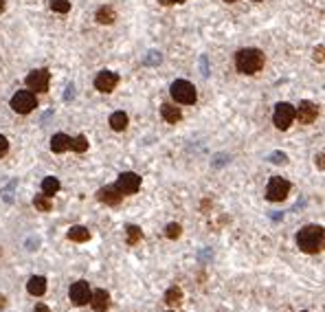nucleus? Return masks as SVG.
<instances>
[{
    "label": "nucleus",
    "instance_id": "f257e3e1",
    "mask_svg": "<svg viewBox=\"0 0 325 312\" xmlns=\"http://www.w3.org/2000/svg\"><path fill=\"white\" fill-rule=\"evenodd\" d=\"M297 244L304 253H321L323 244H325V233L323 226L319 224H308L297 233Z\"/></svg>",
    "mask_w": 325,
    "mask_h": 312
},
{
    "label": "nucleus",
    "instance_id": "f03ea898",
    "mask_svg": "<svg viewBox=\"0 0 325 312\" xmlns=\"http://www.w3.org/2000/svg\"><path fill=\"white\" fill-rule=\"evenodd\" d=\"M264 53L260 48H242V51L235 53V68L244 75H255L264 68Z\"/></svg>",
    "mask_w": 325,
    "mask_h": 312
},
{
    "label": "nucleus",
    "instance_id": "7ed1b4c3",
    "mask_svg": "<svg viewBox=\"0 0 325 312\" xmlns=\"http://www.w3.org/2000/svg\"><path fill=\"white\" fill-rule=\"evenodd\" d=\"M169 92H172V97H174L176 104L191 106V104H196V99H198L196 86L191 82H187V80H176L172 84V88H169Z\"/></svg>",
    "mask_w": 325,
    "mask_h": 312
},
{
    "label": "nucleus",
    "instance_id": "20e7f679",
    "mask_svg": "<svg viewBox=\"0 0 325 312\" xmlns=\"http://www.w3.org/2000/svg\"><path fill=\"white\" fill-rule=\"evenodd\" d=\"M11 108L18 114H29L37 108V97L33 90H18L11 97Z\"/></svg>",
    "mask_w": 325,
    "mask_h": 312
},
{
    "label": "nucleus",
    "instance_id": "39448f33",
    "mask_svg": "<svg viewBox=\"0 0 325 312\" xmlns=\"http://www.w3.org/2000/svg\"><path fill=\"white\" fill-rule=\"evenodd\" d=\"M290 194V182L282 176H273L268 180V187H266V198L271 202H282V200L288 198Z\"/></svg>",
    "mask_w": 325,
    "mask_h": 312
},
{
    "label": "nucleus",
    "instance_id": "423d86ee",
    "mask_svg": "<svg viewBox=\"0 0 325 312\" xmlns=\"http://www.w3.org/2000/svg\"><path fill=\"white\" fill-rule=\"evenodd\" d=\"M273 121H275V126H277L279 130H288V128L293 126V121H295V106H290L286 102L277 104L275 106Z\"/></svg>",
    "mask_w": 325,
    "mask_h": 312
},
{
    "label": "nucleus",
    "instance_id": "0eeeda50",
    "mask_svg": "<svg viewBox=\"0 0 325 312\" xmlns=\"http://www.w3.org/2000/svg\"><path fill=\"white\" fill-rule=\"evenodd\" d=\"M48 84H51V73H48L46 68H35L26 75V86H29V90L46 92Z\"/></svg>",
    "mask_w": 325,
    "mask_h": 312
},
{
    "label": "nucleus",
    "instance_id": "6e6552de",
    "mask_svg": "<svg viewBox=\"0 0 325 312\" xmlns=\"http://www.w3.org/2000/svg\"><path fill=\"white\" fill-rule=\"evenodd\" d=\"M114 187H117L123 196L136 194L141 189V176L134 174V172H123V174L117 178V185H114Z\"/></svg>",
    "mask_w": 325,
    "mask_h": 312
},
{
    "label": "nucleus",
    "instance_id": "1a4fd4ad",
    "mask_svg": "<svg viewBox=\"0 0 325 312\" xmlns=\"http://www.w3.org/2000/svg\"><path fill=\"white\" fill-rule=\"evenodd\" d=\"M68 297H70V304L73 306H86L90 302V286H88V282L79 280V282L70 284Z\"/></svg>",
    "mask_w": 325,
    "mask_h": 312
},
{
    "label": "nucleus",
    "instance_id": "9d476101",
    "mask_svg": "<svg viewBox=\"0 0 325 312\" xmlns=\"http://www.w3.org/2000/svg\"><path fill=\"white\" fill-rule=\"evenodd\" d=\"M317 116H319V108L312 102H301L295 108V119H299V124H304V126L315 124Z\"/></svg>",
    "mask_w": 325,
    "mask_h": 312
},
{
    "label": "nucleus",
    "instance_id": "9b49d317",
    "mask_svg": "<svg viewBox=\"0 0 325 312\" xmlns=\"http://www.w3.org/2000/svg\"><path fill=\"white\" fill-rule=\"evenodd\" d=\"M119 84V75L112 73V70H101L97 77H95V88L99 92H112Z\"/></svg>",
    "mask_w": 325,
    "mask_h": 312
},
{
    "label": "nucleus",
    "instance_id": "f8f14e48",
    "mask_svg": "<svg viewBox=\"0 0 325 312\" xmlns=\"http://www.w3.org/2000/svg\"><path fill=\"white\" fill-rule=\"evenodd\" d=\"M97 200L99 202H103V204H112L114 207V204H119L121 200H123V194H121L114 185L112 187H101L97 192Z\"/></svg>",
    "mask_w": 325,
    "mask_h": 312
},
{
    "label": "nucleus",
    "instance_id": "ddd939ff",
    "mask_svg": "<svg viewBox=\"0 0 325 312\" xmlns=\"http://www.w3.org/2000/svg\"><path fill=\"white\" fill-rule=\"evenodd\" d=\"M92 306V310L95 312H106L110 308V294L108 290H103V288H99V290L90 292V302H88Z\"/></svg>",
    "mask_w": 325,
    "mask_h": 312
},
{
    "label": "nucleus",
    "instance_id": "4468645a",
    "mask_svg": "<svg viewBox=\"0 0 325 312\" xmlns=\"http://www.w3.org/2000/svg\"><path fill=\"white\" fill-rule=\"evenodd\" d=\"M26 290H29V294H33V297H42V294L46 292V280L40 275H33L29 284H26Z\"/></svg>",
    "mask_w": 325,
    "mask_h": 312
},
{
    "label": "nucleus",
    "instance_id": "2eb2a0df",
    "mask_svg": "<svg viewBox=\"0 0 325 312\" xmlns=\"http://www.w3.org/2000/svg\"><path fill=\"white\" fill-rule=\"evenodd\" d=\"M161 114H163V119L167 121V124H178V121L183 119L180 108H176L174 104H163L161 106Z\"/></svg>",
    "mask_w": 325,
    "mask_h": 312
},
{
    "label": "nucleus",
    "instance_id": "dca6fc26",
    "mask_svg": "<svg viewBox=\"0 0 325 312\" xmlns=\"http://www.w3.org/2000/svg\"><path fill=\"white\" fill-rule=\"evenodd\" d=\"M95 20L99 22V24H112V22L117 20V11H114L112 7H108V4H103V7L97 9Z\"/></svg>",
    "mask_w": 325,
    "mask_h": 312
},
{
    "label": "nucleus",
    "instance_id": "f3484780",
    "mask_svg": "<svg viewBox=\"0 0 325 312\" xmlns=\"http://www.w3.org/2000/svg\"><path fill=\"white\" fill-rule=\"evenodd\" d=\"M128 114L123 112V110H117V112L110 114V128H112L114 132H123L125 128H128Z\"/></svg>",
    "mask_w": 325,
    "mask_h": 312
},
{
    "label": "nucleus",
    "instance_id": "a211bd4d",
    "mask_svg": "<svg viewBox=\"0 0 325 312\" xmlns=\"http://www.w3.org/2000/svg\"><path fill=\"white\" fill-rule=\"evenodd\" d=\"M66 150H70V138L66 136V134H53V138H51V152H55V154H62V152H66Z\"/></svg>",
    "mask_w": 325,
    "mask_h": 312
},
{
    "label": "nucleus",
    "instance_id": "6ab92c4d",
    "mask_svg": "<svg viewBox=\"0 0 325 312\" xmlns=\"http://www.w3.org/2000/svg\"><path fill=\"white\" fill-rule=\"evenodd\" d=\"M66 238H68L70 242H88V240H90V231H88L86 226H70Z\"/></svg>",
    "mask_w": 325,
    "mask_h": 312
},
{
    "label": "nucleus",
    "instance_id": "aec40b11",
    "mask_svg": "<svg viewBox=\"0 0 325 312\" xmlns=\"http://www.w3.org/2000/svg\"><path fill=\"white\" fill-rule=\"evenodd\" d=\"M59 187H62L59 185V178H55V176H46L42 180V194L44 196H48V198L55 196V194L59 192Z\"/></svg>",
    "mask_w": 325,
    "mask_h": 312
},
{
    "label": "nucleus",
    "instance_id": "412c9836",
    "mask_svg": "<svg viewBox=\"0 0 325 312\" xmlns=\"http://www.w3.org/2000/svg\"><path fill=\"white\" fill-rule=\"evenodd\" d=\"M165 304L169 306H180L183 304V288L180 286H172L167 292H165Z\"/></svg>",
    "mask_w": 325,
    "mask_h": 312
},
{
    "label": "nucleus",
    "instance_id": "4be33fe9",
    "mask_svg": "<svg viewBox=\"0 0 325 312\" xmlns=\"http://www.w3.org/2000/svg\"><path fill=\"white\" fill-rule=\"evenodd\" d=\"M33 204H35V209H37V211H44V214L53 209L51 198H48V196H44V194H40V196H35V198H33Z\"/></svg>",
    "mask_w": 325,
    "mask_h": 312
},
{
    "label": "nucleus",
    "instance_id": "5701e85b",
    "mask_svg": "<svg viewBox=\"0 0 325 312\" xmlns=\"http://www.w3.org/2000/svg\"><path fill=\"white\" fill-rule=\"evenodd\" d=\"M70 150H75V152H86L88 150V138L84 134H79V136H75V138H70Z\"/></svg>",
    "mask_w": 325,
    "mask_h": 312
},
{
    "label": "nucleus",
    "instance_id": "b1692460",
    "mask_svg": "<svg viewBox=\"0 0 325 312\" xmlns=\"http://www.w3.org/2000/svg\"><path fill=\"white\" fill-rule=\"evenodd\" d=\"M125 233H128V244H132V246H134L136 242H141V238H143V231L134 224H130L128 229H125Z\"/></svg>",
    "mask_w": 325,
    "mask_h": 312
},
{
    "label": "nucleus",
    "instance_id": "393cba45",
    "mask_svg": "<svg viewBox=\"0 0 325 312\" xmlns=\"http://www.w3.org/2000/svg\"><path fill=\"white\" fill-rule=\"evenodd\" d=\"M51 9L57 14H68L70 11V0H51Z\"/></svg>",
    "mask_w": 325,
    "mask_h": 312
},
{
    "label": "nucleus",
    "instance_id": "a878e982",
    "mask_svg": "<svg viewBox=\"0 0 325 312\" xmlns=\"http://www.w3.org/2000/svg\"><path fill=\"white\" fill-rule=\"evenodd\" d=\"M165 236H167L169 240H178L180 236H183V226L172 222V224H167V229H165Z\"/></svg>",
    "mask_w": 325,
    "mask_h": 312
},
{
    "label": "nucleus",
    "instance_id": "bb28decb",
    "mask_svg": "<svg viewBox=\"0 0 325 312\" xmlns=\"http://www.w3.org/2000/svg\"><path fill=\"white\" fill-rule=\"evenodd\" d=\"M161 62H163V55L158 51H150V53H147V58L143 60V64H145V66H158Z\"/></svg>",
    "mask_w": 325,
    "mask_h": 312
},
{
    "label": "nucleus",
    "instance_id": "cd10ccee",
    "mask_svg": "<svg viewBox=\"0 0 325 312\" xmlns=\"http://www.w3.org/2000/svg\"><path fill=\"white\" fill-rule=\"evenodd\" d=\"M271 163L284 165V163H288V156H286L284 152H273V154H271Z\"/></svg>",
    "mask_w": 325,
    "mask_h": 312
},
{
    "label": "nucleus",
    "instance_id": "c85d7f7f",
    "mask_svg": "<svg viewBox=\"0 0 325 312\" xmlns=\"http://www.w3.org/2000/svg\"><path fill=\"white\" fill-rule=\"evenodd\" d=\"M7 152H9V141H7V136L0 134V158H2Z\"/></svg>",
    "mask_w": 325,
    "mask_h": 312
},
{
    "label": "nucleus",
    "instance_id": "c756f323",
    "mask_svg": "<svg viewBox=\"0 0 325 312\" xmlns=\"http://www.w3.org/2000/svg\"><path fill=\"white\" fill-rule=\"evenodd\" d=\"M315 60L319 64H323V44H319L317 46V51H315Z\"/></svg>",
    "mask_w": 325,
    "mask_h": 312
},
{
    "label": "nucleus",
    "instance_id": "7c9ffc66",
    "mask_svg": "<svg viewBox=\"0 0 325 312\" xmlns=\"http://www.w3.org/2000/svg\"><path fill=\"white\" fill-rule=\"evenodd\" d=\"M73 97H75V86H73V84H70V86L66 88V94H64V99H66V102H70V99H73Z\"/></svg>",
    "mask_w": 325,
    "mask_h": 312
},
{
    "label": "nucleus",
    "instance_id": "2f4dec72",
    "mask_svg": "<svg viewBox=\"0 0 325 312\" xmlns=\"http://www.w3.org/2000/svg\"><path fill=\"white\" fill-rule=\"evenodd\" d=\"M161 4H165V7H174V4H183L185 0H158Z\"/></svg>",
    "mask_w": 325,
    "mask_h": 312
},
{
    "label": "nucleus",
    "instance_id": "473e14b6",
    "mask_svg": "<svg viewBox=\"0 0 325 312\" xmlns=\"http://www.w3.org/2000/svg\"><path fill=\"white\" fill-rule=\"evenodd\" d=\"M33 312H51V308H48L46 304H35V308H33Z\"/></svg>",
    "mask_w": 325,
    "mask_h": 312
},
{
    "label": "nucleus",
    "instance_id": "72a5a7b5",
    "mask_svg": "<svg viewBox=\"0 0 325 312\" xmlns=\"http://www.w3.org/2000/svg\"><path fill=\"white\" fill-rule=\"evenodd\" d=\"M200 64H202V75H209V66H207V58H202V60H200Z\"/></svg>",
    "mask_w": 325,
    "mask_h": 312
},
{
    "label": "nucleus",
    "instance_id": "f704fd0d",
    "mask_svg": "<svg viewBox=\"0 0 325 312\" xmlns=\"http://www.w3.org/2000/svg\"><path fill=\"white\" fill-rule=\"evenodd\" d=\"M317 165H319V170H323V167H325V165H323V152L317 156Z\"/></svg>",
    "mask_w": 325,
    "mask_h": 312
},
{
    "label": "nucleus",
    "instance_id": "c9c22d12",
    "mask_svg": "<svg viewBox=\"0 0 325 312\" xmlns=\"http://www.w3.org/2000/svg\"><path fill=\"white\" fill-rule=\"evenodd\" d=\"M4 306H7V297H4V294H0V310H2Z\"/></svg>",
    "mask_w": 325,
    "mask_h": 312
},
{
    "label": "nucleus",
    "instance_id": "e433bc0d",
    "mask_svg": "<svg viewBox=\"0 0 325 312\" xmlns=\"http://www.w3.org/2000/svg\"><path fill=\"white\" fill-rule=\"evenodd\" d=\"M4 7H7V2H4V0H0V14L4 11Z\"/></svg>",
    "mask_w": 325,
    "mask_h": 312
},
{
    "label": "nucleus",
    "instance_id": "4c0bfd02",
    "mask_svg": "<svg viewBox=\"0 0 325 312\" xmlns=\"http://www.w3.org/2000/svg\"><path fill=\"white\" fill-rule=\"evenodd\" d=\"M224 2H238V0H224Z\"/></svg>",
    "mask_w": 325,
    "mask_h": 312
},
{
    "label": "nucleus",
    "instance_id": "58836bf2",
    "mask_svg": "<svg viewBox=\"0 0 325 312\" xmlns=\"http://www.w3.org/2000/svg\"><path fill=\"white\" fill-rule=\"evenodd\" d=\"M169 312H172V310H169Z\"/></svg>",
    "mask_w": 325,
    "mask_h": 312
}]
</instances>
